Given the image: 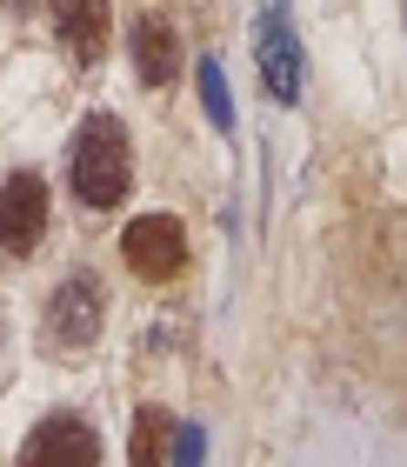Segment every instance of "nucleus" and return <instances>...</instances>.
<instances>
[{
    "instance_id": "obj_5",
    "label": "nucleus",
    "mask_w": 407,
    "mask_h": 467,
    "mask_svg": "<svg viewBox=\"0 0 407 467\" xmlns=\"http://www.w3.org/2000/svg\"><path fill=\"white\" fill-rule=\"evenodd\" d=\"M40 234H47V181H40L34 167H14V174L0 181V247L27 261L40 247Z\"/></svg>"
},
{
    "instance_id": "obj_1",
    "label": "nucleus",
    "mask_w": 407,
    "mask_h": 467,
    "mask_svg": "<svg viewBox=\"0 0 407 467\" xmlns=\"http://www.w3.org/2000/svg\"><path fill=\"white\" fill-rule=\"evenodd\" d=\"M68 174H74V194L88 207H114L127 194V181H134V147H127L120 114H88L80 120Z\"/></svg>"
},
{
    "instance_id": "obj_6",
    "label": "nucleus",
    "mask_w": 407,
    "mask_h": 467,
    "mask_svg": "<svg viewBox=\"0 0 407 467\" xmlns=\"http://www.w3.org/2000/svg\"><path fill=\"white\" fill-rule=\"evenodd\" d=\"M20 467H100V434L80 414H47L20 441Z\"/></svg>"
},
{
    "instance_id": "obj_2",
    "label": "nucleus",
    "mask_w": 407,
    "mask_h": 467,
    "mask_svg": "<svg viewBox=\"0 0 407 467\" xmlns=\"http://www.w3.org/2000/svg\"><path fill=\"white\" fill-rule=\"evenodd\" d=\"M100 321H107V287H100V274L74 267V274H60L54 294H47V321H40V341H47L54 354H80V348H94Z\"/></svg>"
},
{
    "instance_id": "obj_8",
    "label": "nucleus",
    "mask_w": 407,
    "mask_h": 467,
    "mask_svg": "<svg viewBox=\"0 0 407 467\" xmlns=\"http://www.w3.org/2000/svg\"><path fill=\"white\" fill-rule=\"evenodd\" d=\"M127 47H134V74H141V88H167L181 67V34L167 27V20H134V34H127Z\"/></svg>"
},
{
    "instance_id": "obj_3",
    "label": "nucleus",
    "mask_w": 407,
    "mask_h": 467,
    "mask_svg": "<svg viewBox=\"0 0 407 467\" xmlns=\"http://www.w3.org/2000/svg\"><path fill=\"white\" fill-rule=\"evenodd\" d=\"M254 60H261V88L294 108L301 100V80H308V60H301V40H294V14L287 0H261V20H254Z\"/></svg>"
},
{
    "instance_id": "obj_9",
    "label": "nucleus",
    "mask_w": 407,
    "mask_h": 467,
    "mask_svg": "<svg viewBox=\"0 0 407 467\" xmlns=\"http://www.w3.org/2000/svg\"><path fill=\"white\" fill-rule=\"evenodd\" d=\"M174 428H181V420L167 408H141L134 414V441H127L134 467H174Z\"/></svg>"
},
{
    "instance_id": "obj_10",
    "label": "nucleus",
    "mask_w": 407,
    "mask_h": 467,
    "mask_svg": "<svg viewBox=\"0 0 407 467\" xmlns=\"http://www.w3.org/2000/svg\"><path fill=\"white\" fill-rule=\"evenodd\" d=\"M194 80H201V108H207V120L221 127V134H234V94H227V67L214 54H201L194 60Z\"/></svg>"
},
{
    "instance_id": "obj_4",
    "label": "nucleus",
    "mask_w": 407,
    "mask_h": 467,
    "mask_svg": "<svg viewBox=\"0 0 407 467\" xmlns=\"http://www.w3.org/2000/svg\"><path fill=\"white\" fill-rule=\"evenodd\" d=\"M120 261L141 274V281H174L187 267V227L174 214H134L120 227Z\"/></svg>"
},
{
    "instance_id": "obj_7",
    "label": "nucleus",
    "mask_w": 407,
    "mask_h": 467,
    "mask_svg": "<svg viewBox=\"0 0 407 467\" xmlns=\"http://www.w3.org/2000/svg\"><path fill=\"white\" fill-rule=\"evenodd\" d=\"M60 40L74 47V60H100L107 34H114V0H54Z\"/></svg>"
},
{
    "instance_id": "obj_11",
    "label": "nucleus",
    "mask_w": 407,
    "mask_h": 467,
    "mask_svg": "<svg viewBox=\"0 0 407 467\" xmlns=\"http://www.w3.org/2000/svg\"><path fill=\"white\" fill-rule=\"evenodd\" d=\"M207 461V428L201 420H181L174 428V467H201Z\"/></svg>"
}]
</instances>
